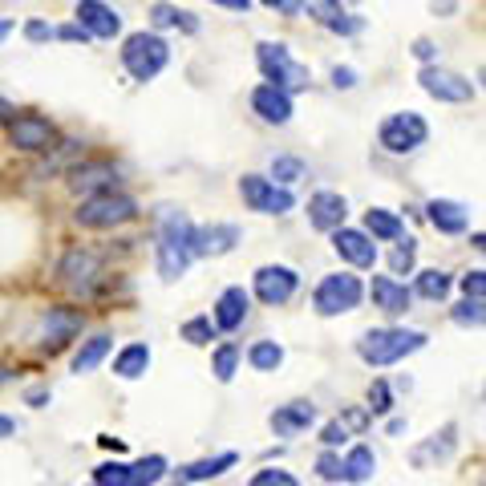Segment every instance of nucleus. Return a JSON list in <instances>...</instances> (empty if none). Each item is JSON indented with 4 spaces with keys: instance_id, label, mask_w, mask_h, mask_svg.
I'll return each mask as SVG.
<instances>
[{
    "instance_id": "c85d7f7f",
    "label": "nucleus",
    "mask_w": 486,
    "mask_h": 486,
    "mask_svg": "<svg viewBox=\"0 0 486 486\" xmlns=\"http://www.w3.org/2000/svg\"><path fill=\"white\" fill-rule=\"evenodd\" d=\"M365 235L369 239H401V219L385 207H373L365 211Z\"/></svg>"
},
{
    "instance_id": "79ce46f5",
    "label": "nucleus",
    "mask_w": 486,
    "mask_h": 486,
    "mask_svg": "<svg viewBox=\"0 0 486 486\" xmlns=\"http://www.w3.org/2000/svg\"><path fill=\"white\" fill-rule=\"evenodd\" d=\"M317 474L328 478V482H341V454H333V450L320 454V458H317Z\"/></svg>"
},
{
    "instance_id": "39448f33",
    "label": "nucleus",
    "mask_w": 486,
    "mask_h": 486,
    "mask_svg": "<svg viewBox=\"0 0 486 486\" xmlns=\"http://www.w3.org/2000/svg\"><path fill=\"white\" fill-rule=\"evenodd\" d=\"M256 62H259V73L268 78V86H280V89H304L309 86V70L304 65L292 62L288 45L280 41H259L256 45Z\"/></svg>"
},
{
    "instance_id": "c03bdc74",
    "label": "nucleus",
    "mask_w": 486,
    "mask_h": 486,
    "mask_svg": "<svg viewBox=\"0 0 486 486\" xmlns=\"http://www.w3.org/2000/svg\"><path fill=\"white\" fill-rule=\"evenodd\" d=\"M345 438H349V433H345V425H341V422H328L325 430H320V442H325L328 450H333V446H341Z\"/></svg>"
},
{
    "instance_id": "5fc2aeb1",
    "label": "nucleus",
    "mask_w": 486,
    "mask_h": 486,
    "mask_svg": "<svg viewBox=\"0 0 486 486\" xmlns=\"http://www.w3.org/2000/svg\"><path fill=\"white\" fill-rule=\"evenodd\" d=\"M45 398H49V393H45V389H33V393H29V406H41Z\"/></svg>"
},
{
    "instance_id": "cd10ccee",
    "label": "nucleus",
    "mask_w": 486,
    "mask_h": 486,
    "mask_svg": "<svg viewBox=\"0 0 486 486\" xmlns=\"http://www.w3.org/2000/svg\"><path fill=\"white\" fill-rule=\"evenodd\" d=\"M146 369H151V349H146V345H126L122 353L114 357V373H118V377H126V381L142 377Z\"/></svg>"
},
{
    "instance_id": "a18cd8bd",
    "label": "nucleus",
    "mask_w": 486,
    "mask_h": 486,
    "mask_svg": "<svg viewBox=\"0 0 486 486\" xmlns=\"http://www.w3.org/2000/svg\"><path fill=\"white\" fill-rule=\"evenodd\" d=\"M25 37H29V41H49V37H57V29H49L45 21H29Z\"/></svg>"
},
{
    "instance_id": "2f4dec72",
    "label": "nucleus",
    "mask_w": 486,
    "mask_h": 486,
    "mask_svg": "<svg viewBox=\"0 0 486 486\" xmlns=\"http://www.w3.org/2000/svg\"><path fill=\"white\" fill-rule=\"evenodd\" d=\"M450 284L454 280L446 272L430 268V272L417 276V296H422V301H446V296H450Z\"/></svg>"
},
{
    "instance_id": "37998d69",
    "label": "nucleus",
    "mask_w": 486,
    "mask_h": 486,
    "mask_svg": "<svg viewBox=\"0 0 486 486\" xmlns=\"http://www.w3.org/2000/svg\"><path fill=\"white\" fill-rule=\"evenodd\" d=\"M482 276H486V272H478V268L462 276V292H466L470 301H482V292H486V280H482Z\"/></svg>"
},
{
    "instance_id": "9d476101",
    "label": "nucleus",
    "mask_w": 486,
    "mask_h": 486,
    "mask_svg": "<svg viewBox=\"0 0 486 486\" xmlns=\"http://www.w3.org/2000/svg\"><path fill=\"white\" fill-rule=\"evenodd\" d=\"M417 81H422V89L430 97H438V102H470V97H474V86H470L466 78H458V73H450V70H438V65H425Z\"/></svg>"
},
{
    "instance_id": "ddd939ff",
    "label": "nucleus",
    "mask_w": 486,
    "mask_h": 486,
    "mask_svg": "<svg viewBox=\"0 0 486 486\" xmlns=\"http://www.w3.org/2000/svg\"><path fill=\"white\" fill-rule=\"evenodd\" d=\"M78 25L89 37H102V41L122 33V17L110 4H102V0H78Z\"/></svg>"
},
{
    "instance_id": "e433bc0d",
    "label": "nucleus",
    "mask_w": 486,
    "mask_h": 486,
    "mask_svg": "<svg viewBox=\"0 0 486 486\" xmlns=\"http://www.w3.org/2000/svg\"><path fill=\"white\" fill-rule=\"evenodd\" d=\"M272 178H276L280 186L296 183V178H304V162H301V159H276V162H272Z\"/></svg>"
},
{
    "instance_id": "f704fd0d",
    "label": "nucleus",
    "mask_w": 486,
    "mask_h": 486,
    "mask_svg": "<svg viewBox=\"0 0 486 486\" xmlns=\"http://www.w3.org/2000/svg\"><path fill=\"white\" fill-rule=\"evenodd\" d=\"M183 341H191V345H211L215 341V320L211 317H194L183 325Z\"/></svg>"
},
{
    "instance_id": "052dcab7",
    "label": "nucleus",
    "mask_w": 486,
    "mask_h": 486,
    "mask_svg": "<svg viewBox=\"0 0 486 486\" xmlns=\"http://www.w3.org/2000/svg\"><path fill=\"white\" fill-rule=\"evenodd\" d=\"M175 486H191V482H175Z\"/></svg>"
},
{
    "instance_id": "3c124183",
    "label": "nucleus",
    "mask_w": 486,
    "mask_h": 486,
    "mask_svg": "<svg viewBox=\"0 0 486 486\" xmlns=\"http://www.w3.org/2000/svg\"><path fill=\"white\" fill-rule=\"evenodd\" d=\"M12 430H17V422H12V417H4V414H0V438H12Z\"/></svg>"
},
{
    "instance_id": "58836bf2",
    "label": "nucleus",
    "mask_w": 486,
    "mask_h": 486,
    "mask_svg": "<svg viewBox=\"0 0 486 486\" xmlns=\"http://www.w3.org/2000/svg\"><path fill=\"white\" fill-rule=\"evenodd\" d=\"M248 486H301V482H296L288 470H256Z\"/></svg>"
},
{
    "instance_id": "b1692460",
    "label": "nucleus",
    "mask_w": 486,
    "mask_h": 486,
    "mask_svg": "<svg viewBox=\"0 0 486 486\" xmlns=\"http://www.w3.org/2000/svg\"><path fill=\"white\" fill-rule=\"evenodd\" d=\"M235 466V454H215V458H199V462H186L183 470H178V478L183 482H207V478H219L227 474V470Z\"/></svg>"
},
{
    "instance_id": "7c9ffc66",
    "label": "nucleus",
    "mask_w": 486,
    "mask_h": 486,
    "mask_svg": "<svg viewBox=\"0 0 486 486\" xmlns=\"http://www.w3.org/2000/svg\"><path fill=\"white\" fill-rule=\"evenodd\" d=\"M248 361H251V369H259V373H276L284 365V349L276 345V341H256V345L248 349Z\"/></svg>"
},
{
    "instance_id": "4be33fe9",
    "label": "nucleus",
    "mask_w": 486,
    "mask_h": 486,
    "mask_svg": "<svg viewBox=\"0 0 486 486\" xmlns=\"http://www.w3.org/2000/svg\"><path fill=\"white\" fill-rule=\"evenodd\" d=\"M312 17H317L325 29L341 33V37H353L357 29H361V21L349 17V12L341 9V0H312Z\"/></svg>"
},
{
    "instance_id": "f8f14e48",
    "label": "nucleus",
    "mask_w": 486,
    "mask_h": 486,
    "mask_svg": "<svg viewBox=\"0 0 486 486\" xmlns=\"http://www.w3.org/2000/svg\"><path fill=\"white\" fill-rule=\"evenodd\" d=\"M333 248H336V256L349 259V264H357V268H373V264H377V243H373L365 231H357V227H336L333 231Z\"/></svg>"
},
{
    "instance_id": "6e6552de",
    "label": "nucleus",
    "mask_w": 486,
    "mask_h": 486,
    "mask_svg": "<svg viewBox=\"0 0 486 486\" xmlns=\"http://www.w3.org/2000/svg\"><path fill=\"white\" fill-rule=\"evenodd\" d=\"M239 194H243V203H248L251 211H264V215H284L296 203L288 186H276L272 178H264V175H243L239 178Z\"/></svg>"
},
{
    "instance_id": "0eeeda50",
    "label": "nucleus",
    "mask_w": 486,
    "mask_h": 486,
    "mask_svg": "<svg viewBox=\"0 0 486 486\" xmlns=\"http://www.w3.org/2000/svg\"><path fill=\"white\" fill-rule=\"evenodd\" d=\"M425 122L422 114H414V110H406V114H389L385 122H381V146H385L389 154H414L417 146L425 142Z\"/></svg>"
},
{
    "instance_id": "f3484780",
    "label": "nucleus",
    "mask_w": 486,
    "mask_h": 486,
    "mask_svg": "<svg viewBox=\"0 0 486 486\" xmlns=\"http://www.w3.org/2000/svg\"><path fill=\"white\" fill-rule=\"evenodd\" d=\"M239 243L235 223H211V227H194V256H227Z\"/></svg>"
},
{
    "instance_id": "a19ab883",
    "label": "nucleus",
    "mask_w": 486,
    "mask_h": 486,
    "mask_svg": "<svg viewBox=\"0 0 486 486\" xmlns=\"http://www.w3.org/2000/svg\"><path fill=\"white\" fill-rule=\"evenodd\" d=\"M369 409H373V414H389V409H393V393H389L385 381H373V389H369Z\"/></svg>"
},
{
    "instance_id": "4c0bfd02",
    "label": "nucleus",
    "mask_w": 486,
    "mask_h": 486,
    "mask_svg": "<svg viewBox=\"0 0 486 486\" xmlns=\"http://www.w3.org/2000/svg\"><path fill=\"white\" fill-rule=\"evenodd\" d=\"M414 256H417V248H414V239H401L398 243V251H393V276H409L414 272Z\"/></svg>"
},
{
    "instance_id": "ea45409f",
    "label": "nucleus",
    "mask_w": 486,
    "mask_h": 486,
    "mask_svg": "<svg viewBox=\"0 0 486 486\" xmlns=\"http://www.w3.org/2000/svg\"><path fill=\"white\" fill-rule=\"evenodd\" d=\"M482 317H486L482 301H470V296L458 304V309H454V320H458V325H474L478 328V325H482Z\"/></svg>"
},
{
    "instance_id": "9b49d317",
    "label": "nucleus",
    "mask_w": 486,
    "mask_h": 486,
    "mask_svg": "<svg viewBox=\"0 0 486 486\" xmlns=\"http://www.w3.org/2000/svg\"><path fill=\"white\" fill-rule=\"evenodd\" d=\"M9 138H12V146H17V151H33L37 154V151H49V146H54L57 130L45 122L41 114H21V118H12Z\"/></svg>"
},
{
    "instance_id": "c756f323",
    "label": "nucleus",
    "mask_w": 486,
    "mask_h": 486,
    "mask_svg": "<svg viewBox=\"0 0 486 486\" xmlns=\"http://www.w3.org/2000/svg\"><path fill=\"white\" fill-rule=\"evenodd\" d=\"M151 21L159 29H183V33H194V29H199V21H194L191 12L178 9V4H167V0H159L151 9Z\"/></svg>"
},
{
    "instance_id": "13d9d810",
    "label": "nucleus",
    "mask_w": 486,
    "mask_h": 486,
    "mask_svg": "<svg viewBox=\"0 0 486 486\" xmlns=\"http://www.w3.org/2000/svg\"><path fill=\"white\" fill-rule=\"evenodd\" d=\"M9 381H12V373L4 369V365H0V385H9Z\"/></svg>"
},
{
    "instance_id": "2eb2a0df",
    "label": "nucleus",
    "mask_w": 486,
    "mask_h": 486,
    "mask_svg": "<svg viewBox=\"0 0 486 486\" xmlns=\"http://www.w3.org/2000/svg\"><path fill=\"white\" fill-rule=\"evenodd\" d=\"M345 215H349V203H345V194H336V191H320L309 199V223L317 231H336V227H345Z\"/></svg>"
},
{
    "instance_id": "5701e85b",
    "label": "nucleus",
    "mask_w": 486,
    "mask_h": 486,
    "mask_svg": "<svg viewBox=\"0 0 486 486\" xmlns=\"http://www.w3.org/2000/svg\"><path fill=\"white\" fill-rule=\"evenodd\" d=\"M97 268H102V264H97L94 251L73 248L70 256L62 259V280H65V284H73V288H81V284H89V280L97 276Z\"/></svg>"
},
{
    "instance_id": "20e7f679",
    "label": "nucleus",
    "mask_w": 486,
    "mask_h": 486,
    "mask_svg": "<svg viewBox=\"0 0 486 486\" xmlns=\"http://www.w3.org/2000/svg\"><path fill=\"white\" fill-rule=\"evenodd\" d=\"M134 215H138V207H134L130 194H118V191H97L89 194V199H81L78 215L73 219L81 223V227H122V223H130Z\"/></svg>"
},
{
    "instance_id": "423d86ee",
    "label": "nucleus",
    "mask_w": 486,
    "mask_h": 486,
    "mask_svg": "<svg viewBox=\"0 0 486 486\" xmlns=\"http://www.w3.org/2000/svg\"><path fill=\"white\" fill-rule=\"evenodd\" d=\"M361 296H365V284L357 280V276L336 272V276H325V280L317 284L312 304H317L320 317H341V312H353L357 304H361Z\"/></svg>"
},
{
    "instance_id": "c9c22d12",
    "label": "nucleus",
    "mask_w": 486,
    "mask_h": 486,
    "mask_svg": "<svg viewBox=\"0 0 486 486\" xmlns=\"http://www.w3.org/2000/svg\"><path fill=\"white\" fill-rule=\"evenodd\" d=\"M235 365H239V349L235 345H219V349H215V377H219V381L235 377Z\"/></svg>"
},
{
    "instance_id": "6ab92c4d",
    "label": "nucleus",
    "mask_w": 486,
    "mask_h": 486,
    "mask_svg": "<svg viewBox=\"0 0 486 486\" xmlns=\"http://www.w3.org/2000/svg\"><path fill=\"white\" fill-rule=\"evenodd\" d=\"M425 215H430V223L442 231V235H462L470 223L466 207L454 203V199H430V203H425Z\"/></svg>"
},
{
    "instance_id": "09e8293b",
    "label": "nucleus",
    "mask_w": 486,
    "mask_h": 486,
    "mask_svg": "<svg viewBox=\"0 0 486 486\" xmlns=\"http://www.w3.org/2000/svg\"><path fill=\"white\" fill-rule=\"evenodd\" d=\"M414 54L422 57V62H433V41H425V37H422V41L414 45Z\"/></svg>"
},
{
    "instance_id": "a878e982",
    "label": "nucleus",
    "mask_w": 486,
    "mask_h": 486,
    "mask_svg": "<svg viewBox=\"0 0 486 486\" xmlns=\"http://www.w3.org/2000/svg\"><path fill=\"white\" fill-rule=\"evenodd\" d=\"M78 328H81V317H78V312H70V309H54L49 317H45V336H49L45 345H49V349H62L65 341H70V336L78 333Z\"/></svg>"
},
{
    "instance_id": "864d4df0",
    "label": "nucleus",
    "mask_w": 486,
    "mask_h": 486,
    "mask_svg": "<svg viewBox=\"0 0 486 486\" xmlns=\"http://www.w3.org/2000/svg\"><path fill=\"white\" fill-rule=\"evenodd\" d=\"M97 442H102V446H106V450H122V438H97Z\"/></svg>"
},
{
    "instance_id": "412c9836",
    "label": "nucleus",
    "mask_w": 486,
    "mask_h": 486,
    "mask_svg": "<svg viewBox=\"0 0 486 486\" xmlns=\"http://www.w3.org/2000/svg\"><path fill=\"white\" fill-rule=\"evenodd\" d=\"M114 183H118V170L110 167V162H86V167H78L70 178L73 191H86V194L114 191Z\"/></svg>"
},
{
    "instance_id": "7ed1b4c3",
    "label": "nucleus",
    "mask_w": 486,
    "mask_h": 486,
    "mask_svg": "<svg viewBox=\"0 0 486 486\" xmlns=\"http://www.w3.org/2000/svg\"><path fill=\"white\" fill-rule=\"evenodd\" d=\"M170 62V45L159 33H130L122 45V65L130 70L134 81H151L167 70Z\"/></svg>"
},
{
    "instance_id": "bb28decb",
    "label": "nucleus",
    "mask_w": 486,
    "mask_h": 486,
    "mask_svg": "<svg viewBox=\"0 0 486 486\" xmlns=\"http://www.w3.org/2000/svg\"><path fill=\"white\" fill-rule=\"evenodd\" d=\"M110 349H114V341H110L106 333H97V336H89L86 345L78 349V357H73V373H94L97 365L110 357Z\"/></svg>"
},
{
    "instance_id": "49530a36",
    "label": "nucleus",
    "mask_w": 486,
    "mask_h": 486,
    "mask_svg": "<svg viewBox=\"0 0 486 486\" xmlns=\"http://www.w3.org/2000/svg\"><path fill=\"white\" fill-rule=\"evenodd\" d=\"M333 86H336V89H353V86H357V73H353V70H341V65H336V70H333Z\"/></svg>"
},
{
    "instance_id": "f257e3e1",
    "label": "nucleus",
    "mask_w": 486,
    "mask_h": 486,
    "mask_svg": "<svg viewBox=\"0 0 486 486\" xmlns=\"http://www.w3.org/2000/svg\"><path fill=\"white\" fill-rule=\"evenodd\" d=\"M194 259V227L183 211L175 207H162V223H159V276L167 284H175L178 276L191 268Z\"/></svg>"
},
{
    "instance_id": "8fccbe9b",
    "label": "nucleus",
    "mask_w": 486,
    "mask_h": 486,
    "mask_svg": "<svg viewBox=\"0 0 486 486\" xmlns=\"http://www.w3.org/2000/svg\"><path fill=\"white\" fill-rule=\"evenodd\" d=\"M211 4H223V9H235V12H248L251 0H211Z\"/></svg>"
},
{
    "instance_id": "1a4fd4ad",
    "label": "nucleus",
    "mask_w": 486,
    "mask_h": 486,
    "mask_svg": "<svg viewBox=\"0 0 486 486\" xmlns=\"http://www.w3.org/2000/svg\"><path fill=\"white\" fill-rule=\"evenodd\" d=\"M296 288H301V276L292 272V268H284V264H264L256 272V296L264 304H272V309L288 304L292 296H296Z\"/></svg>"
},
{
    "instance_id": "bf43d9fd",
    "label": "nucleus",
    "mask_w": 486,
    "mask_h": 486,
    "mask_svg": "<svg viewBox=\"0 0 486 486\" xmlns=\"http://www.w3.org/2000/svg\"><path fill=\"white\" fill-rule=\"evenodd\" d=\"M268 9H284V0H264Z\"/></svg>"
},
{
    "instance_id": "4d7b16f0",
    "label": "nucleus",
    "mask_w": 486,
    "mask_h": 486,
    "mask_svg": "<svg viewBox=\"0 0 486 486\" xmlns=\"http://www.w3.org/2000/svg\"><path fill=\"white\" fill-rule=\"evenodd\" d=\"M9 114H12V106L4 102V97H0V118H9Z\"/></svg>"
},
{
    "instance_id": "dca6fc26",
    "label": "nucleus",
    "mask_w": 486,
    "mask_h": 486,
    "mask_svg": "<svg viewBox=\"0 0 486 486\" xmlns=\"http://www.w3.org/2000/svg\"><path fill=\"white\" fill-rule=\"evenodd\" d=\"M251 110H256L264 122H272V126H284L292 118V94L288 89H280V86H256V94H251Z\"/></svg>"
},
{
    "instance_id": "6e6d98bb",
    "label": "nucleus",
    "mask_w": 486,
    "mask_h": 486,
    "mask_svg": "<svg viewBox=\"0 0 486 486\" xmlns=\"http://www.w3.org/2000/svg\"><path fill=\"white\" fill-rule=\"evenodd\" d=\"M9 33H12V21H0V41H4Z\"/></svg>"
},
{
    "instance_id": "aec40b11",
    "label": "nucleus",
    "mask_w": 486,
    "mask_h": 486,
    "mask_svg": "<svg viewBox=\"0 0 486 486\" xmlns=\"http://www.w3.org/2000/svg\"><path fill=\"white\" fill-rule=\"evenodd\" d=\"M312 422H317L312 401H292V406H284L272 414V430L280 433V438H296V433H304Z\"/></svg>"
},
{
    "instance_id": "603ef678",
    "label": "nucleus",
    "mask_w": 486,
    "mask_h": 486,
    "mask_svg": "<svg viewBox=\"0 0 486 486\" xmlns=\"http://www.w3.org/2000/svg\"><path fill=\"white\" fill-rule=\"evenodd\" d=\"M454 4H458V0H433V12H442L446 17V12H454Z\"/></svg>"
},
{
    "instance_id": "72a5a7b5",
    "label": "nucleus",
    "mask_w": 486,
    "mask_h": 486,
    "mask_svg": "<svg viewBox=\"0 0 486 486\" xmlns=\"http://www.w3.org/2000/svg\"><path fill=\"white\" fill-rule=\"evenodd\" d=\"M94 486H130V466L126 462H102L94 470Z\"/></svg>"
},
{
    "instance_id": "393cba45",
    "label": "nucleus",
    "mask_w": 486,
    "mask_h": 486,
    "mask_svg": "<svg viewBox=\"0 0 486 486\" xmlns=\"http://www.w3.org/2000/svg\"><path fill=\"white\" fill-rule=\"evenodd\" d=\"M373 470H377V454L369 446H353V450L341 458V478L345 482H369Z\"/></svg>"
},
{
    "instance_id": "4468645a",
    "label": "nucleus",
    "mask_w": 486,
    "mask_h": 486,
    "mask_svg": "<svg viewBox=\"0 0 486 486\" xmlns=\"http://www.w3.org/2000/svg\"><path fill=\"white\" fill-rule=\"evenodd\" d=\"M369 296H373V309H381L385 317L409 312V301H414V292H409L401 280H393V276H373Z\"/></svg>"
},
{
    "instance_id": "a211bd4d",
    "label": "nucleus",
    "mask_w": 486,
    "mask_h": 486,
    "mask_svg": "<svg viewBox=\"0 0 486 486\" xmlns=\"http://www.w3.org/2000/svg\"><path fill=\"white\" fill-rule=\"evenodd\" d=\"M248 304H251V296L243 288H227L219 301H215V317H211L215 328H223V333H235V328L248 320Z\"/></svg>"
},
{
    "instance_id": "de8ad7c7",
    "label": "nucleus",
    "mask_w": 486,
    "mask_h": 486,
    "mask_svg": "<svg viewBox=\"0 0 486 486\" xmlns=\"http://www.w3.org/2000/svg\"><path fill=\"white\" fill-rule=\"evenodd\" d=\"M57 37H62V41H89V33L81 25H65V29H57Z\"/></svg>"
},
{
    "instance_id": "473e14b6",
    "label": "nucleus",
    "mask_w": 486,
    "mask_h": 486,
    "mask_svg": "<svg viewBox=\"0 0 486 486\" xmlns=\"http://www.w3.org/2000/svg\"><path fill=\"white\" fill-rule=\"evenodd\" d=\"M162 474H167V458H162V454H151V458H142L130 466V486H154Z\"/></svg>"
},
{
    "instance_id": "f03ea898",
    "label": "nucleus",
    "mask_w": 486,
    "mask_h": 486,
    "mask_svg": "<svg viewBox=\"0 0 486 486\" xmlns=\"http://www.w3.org/2000/svg\"><path fill=\"white\" fill-rule=\"evenodd\" d=\"M422 345L425 333H417V328H369L357 341V353H361L365 365H398Z\"/></svg>"
}]
</instances>
